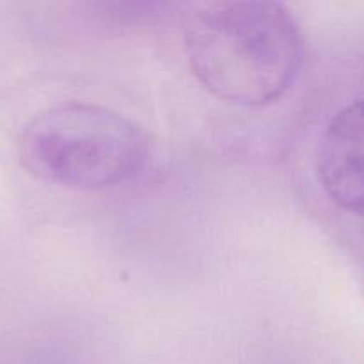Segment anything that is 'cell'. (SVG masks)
Returning <instances> with one entry per match:
<instances>
[{"mask_svg": "<svg viewBox=\"0 0 364 364\" xmlns=\"http://www.w3.org/2000/svg\"><path fill=\"white\" fill-rule=\"evenodd\" d=\"M192 73L212 95L244 107L279 98L302 64V36L276 2L198 4L183 21Z\"/></svg>", "mask_w": 364, "mask_h": 364, "instance_id": "obj_1", "label": "cell"}, {"mask_svg": "<svg viewBox=\"0 0 364 364\" xmlns=\"http://www.w3.org/2000/svg\"><path fill=\"white\" fill-rule=\"evenodd\" d=\"M18 151L25 169L46 183L98 191L135 176L148 162L149 141L114 110L64 103L25 124Z\"/></svg>", "mask_w": 364, "mask_h": 364, "instance_id": "obj_2", "label": "cell"}, {"mask_svg": "<svg viewBox=\"0 0 364 364\" xmlns=\"http://www.w3.org/2000/svg\"><path fill=\"white\" fill-rule=\"evenodd\" d=\"M320 181L347 212L363 210V105L355 102L333 117L316 151Z\"/></svg>", "mask_w": 364, "mask_h": 364, "instance_id": "obj_3", "label": "cell"}]
</instances>
